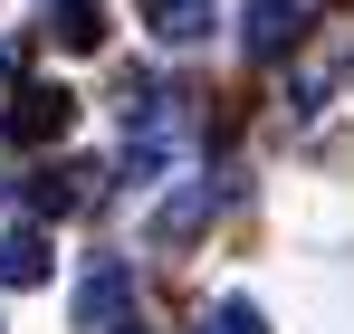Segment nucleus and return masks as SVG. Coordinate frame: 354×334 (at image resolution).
Listing matches in <instances>:
<instances>
[{"instance_id":"nucleus-7","label":"nucleus","mask_w":354,"mask_h":334,"mask_svg":"<svg viewBox=\"0 0 354 334\" xmlns=\"http://www.w3.org/2000/svg\"><path fill=\"white\" fill-rule=\"evenodd\" d=\"M48 277H58V248H48V229H39V220L0 229V286H48Z\"/></svg>"},{"instance_id":"nucleus-4","label":"nucleus","mask_w":354,"mask_h":334,"mask_svg":"<svg viewBox=\"0 0 354 334\" xmlns=\"http://www.w3.org/2000/svg\"><path fill=\"white\" fill-rule=\"evenodd\" d=\"M297 39H306V0H239V48L259 67H278Z\"/></svg>"},{"instance_id":"nucleus-9","label":"nucleus","mask_w":354,"mask_h":334,"mask_svg":"<svg viewBox=\"0 0 354 334\" xmlns=\"http://www.w3.org/2000/svg\"><path fill=\"white\" fill-rule=\"evenodd\" d=\"M144 19H153V39H173V48H201V39L221 29L211 0H144Z\"/></svg>"},{"instance_id":"nucleus-5","label":"nucleus","mask_w":354,"mask_h":334,"mask_svg":"<svg viewBox=\"0 0 354 334\" xmlns=\"http://www.w3.org/2000/svg\"><path fill=\"white\" fill-rule=\"evenodd\" d=\"M96 181H106L96 163H48V172H29V210L39 220H77V210H96Z\"/></svg>"},{"instance_id":"nucleus-8","label":"nucleus","mask_w":354,"mask_h":334,"mask_svg":"<svg viewBox=\"0 0 354 334\" xmlns=\"http://www.w3.org/2000/svg\"><path fill=\"white\" fill-rule=\"evenodd\" d=\"M39 39L67 48V57H96L106 48V10H96V0H48V10H39Z\"/></svg>"},{"instance_id":"nucleus-3","label":"nucleus","mask_w":354,"mask_h":334,"mask_svg":"<svg viewBox=\"0 0 354 334\" xmlns=\"http://www.w3.org/2000/svg\"><path fill=\"white\" fill-rule=\"evenodd\" d=\"M345 67H354V29H345V19H326V39H297V48H288V106L316 115L326 96H335Z\"/></svg>"},{"instance_id":"nucleus-12","label":"nucleus","mask_w":354,"mask_h":334,"mask_svg":"<svg viewBox=\"0 0 354 334\" xmlns=\"http://www.w3.org/2000/svg\"><path fill=\"white\" fill-rule=\"evenodd\" d=\"M106 334H144V315H124V325H106Z\"/></svg>"},{"instance_id":"nucleus-2","label":"nucleus","mask_w":354,"mask_h":334,"mask_svg":"<svg viewBox=\"0 0 354 334\" xmlns=\"http://www.w3.org/2000/svg\"><path fill=\"white\" fill-rule=\"evenodd\" d=\"M67 124H77V96L48 86V77H19V86H10V106H0L10 153H48V144H67Z\"/></svg>"},{"instance_id":"nucleus-10","label":"nucleus","mask_w":354,"mask_h":334,"mask_svg":"<svg viewBox=\"0 0 354 334\" xmlns=\"http://www.w3.org/2000/svg\"><path fill=\"white\" fill-rule=\"evenodd\" d=\"M192 334H268V315L249 306V296H221V306H201V325Z\"/></svg>"},{"instance_id":"nucleus-6","label":"nucleus","mask_w":354,"mask_h":334,"mask_svg":"<svg viewBox=\"0 0 354 334\" xmlns=\"http://www.w3.org/2000/svg\"><path fill=\"white\" fill-rule=\"evenodd\" d=\"M134 315V268L124 258H106V268H86V286H77V334H106Z\"/></svg>"},{"instance_id":"nucleus-11","label":"nucleus","mask_w":354,"mask_h":334,"mask_svg":"<svg viewBox=\"0 0 354 334\" xmlns=\"http://www.w3.org/2000/svg\"><path fill=\"white\" fill-rule=\"evenodd\" d=\"M201 220H211V181H192V191H182L173 210H163V239H192Z\"/></svg>"},{"instance_id":"nucleus-1","label":"nucleus","mask_w":354,"mask_h":334,"mask_svg":"<svg viewBox=\"0 0 354 334\" xmlns=\"http://www.w3.org/2000/svg\"><path fill=\"white\" fill-rule=\"evenodd\" d=\"M192 96L182 86H163V77H124V163H134V181H153V172L182 153V134H192Z\"/></svg>"}]
</instances>
